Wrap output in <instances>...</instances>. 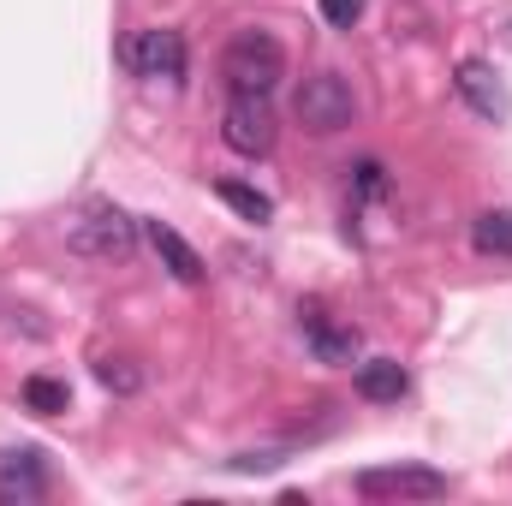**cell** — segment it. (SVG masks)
I'll return each instance as SVG.
<instances>
[{
	"mask_svg": "<svg viewBox=\"0 0 512 506\" xmlns=\"http://www.w3.org/2000/svg\"><path fill=\"white\" fill-rule=\"evenodd\" d=\"M66 245L78 256H96V262H126L137 251V221H131L120 203L90 197L84 209L66 215Z\"/></svg>",
	"mask_w": 512,
	"mask_h": 506,
	"instance_id": "cell-1",
	"label": "cell"
},
{
	"mask_svg": "<svg viewBox=\"0 0 512 506\" xmlns=\"http://www.w3.org/2000/svg\"><path fill=\"white\" fill-rule=\"evenodd\" d=\"M221 78L233 96H274V84L286 78V48L268 30H239L221 54Z\"/></svg>",
	"mask_w": 512,
	"mask_h": 506,
	"instance_id": "cell-2",
	"label": "cell"
},
{
	"mask_svg": "<svg viewBox=\"0 0 512 506\" xmlns=\"http://www.w3.org/2000/svg\"><path fill=\"white\" fill-rule=\"evenodd\" d=\"M292 114L310 137H334V131H346L358 120V96H352V84L340 72H310L298 84V96H292Z\"/></svg>",
	"mask_w": 512,
	"mask_h": 506,
	"instance_id": "cell-3",
	"label": "cell"
},
{
	"mask_svg": "<svg viewBox=\"0 0 512 506\" xmlns=\"http://www.w3.org/2000/svg\"><path fill=\"white\" fill-rule=\"evenodd\" d=\"M453 483L429 465H376V471H358V495L364 501H441Z\"/></svg>",
	"mask_w": 512,
	"mask_h": 506,
	"instance_id": "cell-4",
	"label": "cell"
},
{
	"mask_svg": "<svg viewBox=\"0 0 512 506\" xmlns=\"http://www.w3.org/2000/svg\"><path fill=\"white\" fill-rule=\"evenodd\" d=\"M221 137H227V149H239V155H268L274 149V108H268V96H233L227 102V114H221Z\"/></svg>",
	"mask_w": 512,
	"mask_h": 506,
	"instance_id": "cell-5",
	"label": "cell"
},
{
	"mask_svg": "<svg viewBox=\"0 0 512 506\" xmlns=\"http://www.w3.org/2000/svg\"><path fill=\"white\" fill-rule=\"evenodd\" d=\"M126 66L137 78L179 84V78H185V36H179V30H137L126 42Z\"/></svg>",
	"mask_w": 512,
	"mask_h": 506,
	"instance_id": "cell-6",
	"label": "cell"
},
{
	"mask_svg": "<svg viewBox=\"0 0 512 506\" xmlns=\"http://www.w3.org/2000/svg\"><path fill=\"white\" fill-rule=\"evenodd\" d=\"M298 328H304V340H310V352L322 364H352L358 358V328L352 322H334L322 304H304L298 310Z\"/></svg>",
	"mask_w": 512,
	"mask_h": 506,
	"instance_id": "cell-7",
	"label": "cell"
},
{
	"mask_svg": "<svg viewBox=\"0 0 512 506\" xmlns=\"http://www.w3.org/2000/svg\"><path fill=\"white\" fill-rule=\"evenodd\" d=\"M48 495V465L36 447H6L0 453V501L18 506V501H42Z\"/></svg>",
	"mask_w": 512,
	"mask_h": 506,
	"instance_id": "cell-8",
	"label": "cell"
},
{
	"mask_svg": "<svg viewBox=\"0 0 512 506\" xmlns=\"http://www.w3.org/2000/svg\"><path fill=\"white\" fill-rule=\"evenodd\" d=\"M453 84H459V96H465L483 120H507V114H512L507 84L495 78V66H489V60H459V78H453Z\"/></svg>",
	"mask_w": 512,
	"mask_h": 506,
	"instance_id": "cell-9",
	"label": "cell"
},
{
	"mask_svg": "<svg viewBox=\"0 0 512 506\" xmlns=\"http://www.w3.org/2000/svg\"><path fill=\"white\" fill-rule=\"evenodd\" d=\"M352 381H358V393H364L370 405H393V399L411 387V376H405V364H399V358H364Z\"/></svg>",
	"mask_w": 512,
	"mask_h": 506,
	"instance_id": "cell-10",
	"label": "cell"
},
{
	"mask_svg": "<svg viewBox=\"0 0 512 506\" xmlns=\"http://www.w3.org/2000/svg\"><path fill=\"white\" fill-rule=\"evenodd\" d=\"M143 233H149V245H155V256H161V262L173 268V280H185V286H197V280L209 274V268H203V256L191 251V245H185V239H179L173 227H161V221H149Z\"/></svg>",
	"mask_w": 512,
	"mask_h": 506,
	"instance_id": "cell-11",
	"label": "cell"
},
{
	"mask_svg": "<svg viewBox=\"0 0 512 506\" xmlns=\"http://www.w3.org/2000/svg\"><path fill=\"white\" fill-rule=\"evenodd\" d=\"M471 245L483 256H512V209H483L471 221Z\"/></svg>",
	"mask_w": 512,
	"mask_h": 506,
	"instance_id": "cell-12",
	"label": "cell"
},
{
	"mask_svg": "<svg viewBox=\"0 0 512 506\" xmlns=\"http://www.w3.org/2000/svg\"><path fill=\"white\" fill-rule=\"evenodd\" d=\"M24 405H30L36 417H60V411L72 405V393H66V381H54V376H30L24 381Z\"/></svg>",
	"mask_w": 512,
	"mask_h": 506,
	"instance_id": "cell-13",
	"label": "cell"
},
{
	"mask_svg": "<svg viewBox=\"0 0 512 506\" xmlns=\"http://www.w3.org/2000/svg\"><path fill=\"white\" fill-rule=\"evenodd\" d=\"M215 191H221V203H227V209H239V215H245V221H256V227L274 215V203H268L262 191H251V185H239V179H221Z\"/></svg>",
	"mask_w": 512,
	"mask_h": 506,
	"instance_id": "cell-14",
	"label": "cell"
},
{
	"mask_svg": "<svg viewBox=\"0 0 512 506\" xmlns=\"http://www.w3.org/2000/svg\"><path fill=\"white\" fill-rule=\"evenodd\" d=\"M96 381H102L108 393H137V387H143V370H137L131 358H108V352H102V358H96Z\"/></svg>",
	"mask_w": 512,
	"mask_h": 506,
	"instance_id": "cell-15",
	"label": "cell"
},
{
	"mask_svg": "<svg viewBox=\"0 0 512 506\" xmlns=\"http://www.w3.org/2000/svg\"><path fill=\"white\" fill-rule=\"evenodd\" d=\"M358 12H364V0H322V18H328L334 30H352Z\"/></svg>",
	"mask_w": 512,
	"mask_h": 506,
	"instance_id": "cell-16",
	"label": "cell"
}]
</instances>
